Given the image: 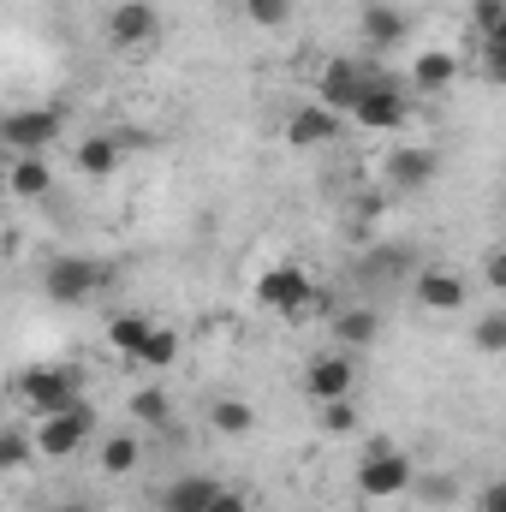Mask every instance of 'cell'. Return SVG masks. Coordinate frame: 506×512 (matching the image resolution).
Returning <instances> with one entry per match:
<instances>
[{"instance_id":"obj_1","label":"cell","mask_w":506,"mask_h":512,"mask_svg":"<svg viewBox=\"0 0 506 512\" xmlns=\"http://www.w3.org/2000/svg\"><path fill=\"white\" fill-rule=\"evenodd\" d=\"M114 274H108V262L102 256H78V251H66V256H48V268H42V292H48V304H90L102 286H108Z\"/></svg>"},{"instance_id":"obj_2","label":"cell","mask_w":506,"mask_h":512,"mask_svg":"<svg viewBox=\"0 0 506 512\" xmlns=\"http://www.w3.org/2000/svg\"><path fill=\"white\" fill-rule=\"evenodd\" d=\"M18 399L36 411V417H54V411H78L84 405V376L72 364H36L18 376Z\"/></svg>"},{"instance_id":"obj_3","label":"cell","mask_w":506,"mask_h":512,"mask_svg":"<svg viewBox=\"0 0 506 512\" xmlns=\"http://www.w3.org/2000/svg\"><path fill=\"white\" fill-rule=\"evenodd\" d=\"M405 489H417V465H411L393 441H376V447L364 453V465H358V495H364V501H393V495H405Z\"/></svg>"},{"instance_id":"obj_4","label":"cell","mask_w":506,"mask_h":512,"mask_svg":"<svg viewBox=\"0 0 506 512\" xmlns=\"http://www.w3.org/2000/svg\"><path fill=\"white\" fill-rule=\"evenodd\" d=\"M352 120L364 131H399L411 120V96H405V78H393L387 66H370V90L364 102L352 108Z\"/></svg>"},{"instance_id":"obj_5","label":"cell","mask_w":506,"mask_h":512,"mask_svg":"<svg viewBox=\"0 0 506 512\" xmlns=\"http://www.w3.org/2000/svg\"><path fill=\"white\" fill-rule=\"evenodd\" d=\"M60 126H66V108H60V102H48V108H18V114L0 120V143H6V155H48L54 137H60Z\"/></svg>"},{"instance_id":"obj_6","label":"cell","mask_w":506,"mask_h":512,"mask_svg":"<svg viewBox=\"0 0 506 512\" xmlns=\"http://www.w3.org/2000/svg\"><path fill=\"white\" fill-rule=\"evenodd\" d=\"M256 304H262L268 316H304V310L316 304V286H310V274H304L298 262H280V268H268V274L256 280Z\"/></svg>"},{"instance_id":"obj_7","label":"cell","mask_w":506,"mask_h":512,"mask_svg":"<svg viewBox=\"0 0 506 512\" xmlns=\"http://www.w3.org/2000/svg\"><path fill=\"white\" fill-rule=\"evenodd\" d=\"M96 441V411L78 405V411H54V417H36V447L42 459H72Z\"/></svg>"},{"instance_id":"obj_8","label":"cell","mask_w":506,"mask_h":512,"mask_svg":"<svg viewBox=\"0 0 506 512\" xmlns=\"http://www.w3.org/2000/svg\"><path fill=\"white\" fill-rule=\"evenodd\" d=\"M352 387H358V364H352V352L328 346V352L310 358V370H304V393H310L316 405H328V399H352Z\"/></svg>"},{"instance_id":"obj_9","label":"cell","mask_w":506,"mask_h":512,"mask_svg":"<svg viewBox=\"0 0 506 512\" xmlns=\"http://www.w3.org/2000/svg\"><path fill=\"white\" fill-rule=\"evenodd\" d=\"M340 131H346V114H334L328 102H304V108L286 114V143L292 149H334Z\"/></svg>"},{"instance_id":"obj_10","label":"cell","mask_w":506,"mask_h":512,"mask_svg":"<svg viewBox=\"0 0 506 512\" xmlns=\"http://www.w3.org/2000/svg\"><path fill=\"white\" fill-rule=\"evenodd\" d=\"M316 102H328L334 114H352L358 102H364V90H370V66L364 60H328L322 66V78H316Z\"/></svg>"},{"instance_id":"obj_11","label":"cell","mask_w":506,"mask_h":512,"mask_svg":"<svg viewBox=\"0 0 506 512\" xmlns=\"http://www.w3.org/2000/svg\"><path fill=\"white\" fill-rule=\"evenodd\" d=\"M435 173H441V155H435L429 143L393 149V155L381 161V179H387L393 191H429V185H435Z\"/></svg>"},{"instance_id":"obj_12","label":"cell","mask_w":506,"mask_h":512,"mask_svg":"<svg viewBox=\"0 0 506 512\" xmlns=\"http://www.w3.org/2000/svg\"><path fill=\"white\" fill-rule=\"evenodd\" d=\"M155 30H161L155 0H114V12H108V42L114 48H143V42H155Z\"/></svg>"},{"instance_id":"obj_13","label":"cell","mask_w":506,"mask_h":512,"mask_svg":"<svg viewBox=\"0 0 506 512\" xmlns=\"http://www.w3.org/2000/svg\"><path fill=\"white\" fill-rule=\"evenodd\" d=\"M411 292H417V304L435 310V316H453V310H465V298H471L465 274H453V268H423V274L411 280Z\"/></svg>"},{"instance_id":"obj_14","label":"cell","mask_w":506,"mask_h":512,"mask_svg":"<svg viewBox=\"0 0 506 512\" xmlns=\"http://www.w3.org/2000/svg\"><path fill=\"white\" fill-rule=\"evenodd\" d=\"M328 334H334L340 352H370L381 340V304H346V310H334Z\"/></svg>"},{"instance_id":"obj_15","label":"cell","mask_w":506,"mask_h":512,"mask_svg":"<svg viewBox=\"0 0 506 512\" xmlns=\"http://www.w3.org/2000/svg\"><path fill=\"white\" fill-rule=\"evenodd\" d=\"M221 489H227V483H215V477H203V471H185V477H173V483L161 489V512H209Z\"/></svg>"},{"instance_id":"obj_16","label":"cell","mask_w":506,"mask_h":512,"mask_svg":"<svg viewBox=\"0 0 506 512\" xmlns=\"http://www.w3.org/2000/svg\"><path fill=\"white\" fill-rule=\"evenodd\" d=\"M6 191H12L18 203L48 197V191H54V167H48V155H12V167H6Z\"/></svg>"},{"instance_id":"obj_17","label":"cell","mask_w":506,"mask_h":512,"mask_svg":"<svg viewBox=\"0 0 506 512\" xmlns=\"http://www.w3.org/2000/svg\"><path fill=\"white\" fill-rule=\"evenodd\" d=\"M459 72H465V66H459V54H447V48H423V54L411 60V84H417L423 96L447 90V84H453Z\"/></svg>"},{"instance_id":"obj_18","label":"cell","mask_w":506,"mask_h":512,"mask_svg":"<svg viewBox=\"0 0 506 512\" xmlns=\"http://www.w3.org/2000/svg\"><path fill=\"white\" fill-rule=\"evenodd\" d=\"M358 30H364V42L370 48H399L405 42V30H411V18L399 12V6H364V18H358Z\"/></svg>"},{"instance_id":"obj_19","label":"cell","mask_w":506,"mask_h":512,"mask_svg":"<svg viewBox=\"0 0 506 512\" xmlns=\"http://www.w3.org/2000/svg\"><path fill=\"white\" fill-rule=\"evenodd\" d=\"M120 155H126V149H120V137H84L72 161H78V173H84V179H114V173H120Z\"/></svg>"},{"instance_id":"obj_20","label":"cell","mask_w":506,"mask_h":512,"mask_svg":"<svg viewBox=\"0 0 506 512\" xmlns=\"http://www.w3.org/2000/svg\"><path fill=\"white\" fill-rule=\"evenodd\" d=\"M96 465H102L108 477H131V471L143 465V441H137L131 429H120V435H108V441L96 447Z\"/></svg>"},{"instance_id":"obj_21","label":"cell","mask_w":506,"mask_h":512,"mask_svg":"<svg viewBox=\"0 0 506 512\" xmlns=\"http://www.w3.org/2000/svg\"><path fill=\"white\" fill-rule=\"evenodd\" d=\"M155 334V316H143V310H126V316H114L108 322V346L114 352H126V358H137L143 352V340Z\"/></svg>"},{"instance_id":"obj_22","label":"cell","mask_w":506,"mask_h":512,"mask_svg":"<svg viewBox=\"0 0 506 512\" xmlns=\"http://www.w3.org/2000/svg\"><path fill=\"white\" fill-rule=\"evenodd\" d=\"M209 423H215V435H251L256 411H251V399H215L209 405Z\"/></svg>"},{"instance_id":"obj_23","label":"cell","mask_w":506,"mask_h":512,"mask_svg":"<svg viewBox=\"0 0 506 512\" xmlns=\"http://www.w3.org/2000/svg\"><path fill=\"white\" fill-rule=\"evenodd\" d=\"M131 417H137L143 429H167V423H173V399H167L161 387H137V393H131Z\"/></svg>"},{"instance_id":"obj_24","label":"cell","mask_w":506,"mask_h":512,"mask_svg":"<svg viewBox=\"0 0 506 512\" xmlns=\"http://www.w3.org/2000/svg\"><path fill=\"white\" fill-rule=\"evenodd\" d=\"M471 346H477L483 358H501V352H506V310H483V316H477Z\"/></svg>"},{"instance_id":"obj_25","label":"cell","mask_w":506,"mask_h":512,"mask_svg":"<svg viewBox=\"0 0 506 512\" xmlns=\"http://www.w3.org/2000/svg\"><path fill=\"white\" fill-rule=\"evenodd\" d=\"M173 358H179V334H173V328H161V322H155V334H149V340H143V352H137V364H149V370H167V364H173Z\"/></svg>"},{"instance_id":"obj_26","label":"cell","mask_w":506,"mask_h":512,"mask_svg":"<svg viewBox=\"0 0 506 512\" xmlns=\"http://www.w3.org/2000/svg\"><path fill=\"white\" fill-rule=\"evenodd\" d=\"M239 18H251L256 30H280L292 18V0H239Z\"/></svg>"},{"instance_id":"obj_27","label":"cell","mask_w":506,"mask_h":512,"mask_svg":"<svg viewBox=\"0 0 506 512\" xmlns=\"http://www.w3.org/2000/svg\"><path fill=\"white\" fill-rule=\"evenodd\" d=\"M36 453H42L36 435H24V429H6V435H0V465H6V471H24Z\"/></svg>"},{"instance_id":"obj_28","label":"cell","mask_w":506,"mask_h":512,"mask_svg":"<svg viewBox=\"0 0 506 512\" xmlns=\"http://www.w3.org/2000/svg\"><path fill=\"white\" fill-rule=\"evenodd\" d=\"M316 423H322L328 435H352V429H358V405H352V399H328V405H316Z\"/></svg>"},{"instance_id":"obj_29","label":"cell","mask_w":506,"mask_h":512,"mask_svg":"<svg viewBox=\"0 0 506 512\" xmlns=\"http://www.w3.org/2000/svg\"><path fill=\"white\" fill-rule=\"evenodd\" d=\"M501 18H506V0H471V30H477L483 42L501 30Z\"/></svg>"},{"instance_id":"obj_30","label":"cell","mask_w":506,"mask_h":512,"mask_svg":"<svg viewBox=\"0 0 506 512\" xmlns=\"http://www.w3.org/2000/svg\"><path fill=\"white\" fill-rule=\"evenodd\" d=\"M399 262H405V251H399V245H376V251H370V262H364L358 274H364V280H387V274H399Z\"/></svg>"},{"instance_id":"obj_31","label":"cell","mask_w":506,"mask_h":512,"mask_svg":"<svg viewBox=\"0 0 506 512\" xmlns=\"http://www.w3.org/2000/svg\"><path fill=\"white\" fill-rule=\"evenodd\" d=\"M417 489H423V501H435V507H453V501H459V483H453L447 471H435V477H417Z\"/></svg>"},{"instance_id":"obj_32","label":"cell","mask_w":506,"mask_h":512,"mask_svg":"<svg viewBox=\"0 0 506 512\" xmlns=\"http://www.w3.org/2000/svg\"><path fill=\"white\" fill-rule=\"evenodd\" d=\"M477 72H483L489 84H501V90H506V42H483V60H477Z\"/></svg>"},{"instance_id":"obj_33","label":"cell","mask_w":506,"mask_h":512,"mask_svg":"<svg viewBox=\"0 0 506 512\" xmlns=\"http://www.w3.org/2000/svg\"><path fill=\"white\" fill-rule=\"evenodd\" d=\"M477 512H506V477H495V483L477 489Z\"/></svg>"},{"instance_id":"obj_34","label":"cell","mask_w":506,"mask_h":512,"mask_svg":"<svg viewBox=\"0 0 506 512\" xmlns=\"http://www.w3.org/2000/svg\"><path fill=\"white\" fill-rule=\"evenodd\" d=\"M483 280H489L495 292H506V245H501L495 256H489V262H483Z\"/></svg>"},{"instance_id":"obj_35","label":"cell","mask_w":506,"mask_h":512,"mask_svg":"<svg viewBox=\"0 0 506 512\" xmlns=\"http://www.w3.org/2000/svg\"><path fill=\"white\" fill-rule=\"evenodd\" d=\"M209 512H251V501H245V489H221Z\"/></svg>"},{"instance_id":"obj_36","label":"cell","mask_w":506,"mask_h":512,"mask_svg":"<svg viewBox=\"0 0 506 512\" xmlns=\"http://www.w3.org/2000/svg\"><path fill=\"white\" fill-rule=\"evenodd\" d=\"M381 209H387V191H364L358 197V215H381Z\"/></svg>"},{"instance_id":"obj_37","label":"cell","mask_w":506,"mask_h":512,"mask_svg":"<svg viewBox=\"0 0 506 512\" xmlns=\"http://www.w3.org/2000/svg\"><path fill=\"white\" fill-rule=\"evenodd\" d=\"M48 512H96V507H90V501H54Z\"/></svg>"},{"instance_id":"obj_38","label":"cell","mask_w":506,"mask_h":512,"mask_svg":"<svg viewBox=\"0 0 506 512\" xmlns=\"http://www.w3.org/2000/svg\"><path fill=\"white\" fill-rule=\"evenodd\" d=\"M489 42H506V18H501V30H495V36H489Z\"/></svg>"}]
</instances>
